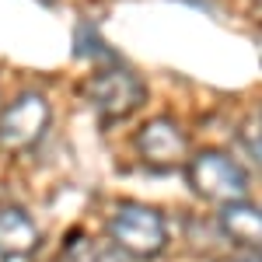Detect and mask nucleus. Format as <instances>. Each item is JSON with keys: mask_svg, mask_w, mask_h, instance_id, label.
<instances>
[{"mask_svg": "<svg viewBox=\"0 0 262 262\" xmlns=\"http://www.w3.org/2000/svg\"><path fill=\"white\" fill-rule=\"evenodd\" d=\"M238 143H242L245 154L262 168V101L242 119V126H238Z\"/></svg>", "mask_w": 262, "mask_h": 262, "instance_id": "1a4fd4ad", "label": "nucleus"}, {"mask_svg": "<svg viewBox=\"0 0 262 262\" xmlns=\"http://www.w3.org/2000/svg\"><path fill=\"white\" fill-rule=\"evenodd\" d=\"M53 122V108L46 95L21 91L14 101L0 108V150L4 154H28L35 150Z\"/></svg>", "mask_w": 262, "mask_h": 262, "instance_id": "20e7f679", "label": "nucleus"}, {"mask_svg": "<svg viewBox=\"0 0 262 262\" xmlns=\"http://www.w3.org/2000/svg\"><path fill=\"white\" fill-rule=\"evenodd\" d=\"M105 234L126 259H137V262L158 259L168 248V224H164L161 210H154L147 203H133V200L112 206Z\"/></svg>", "mask_w": 262, "mask_h": 262, "instance_id": "f257e3e1", "label": "nucleus"}, {"mask_svg": "<svg viewBox=\"0 0 262 262\" xmlns=\"http://www.w3.org/2000/svg\"><path fill=\"white\" fill-rule=\"evenodd\" d=\"M84 95L91 101V108L98 112L101 122H126L129 116H137L147 101V84L126 70V67H101L91 74V81L84 88Z\"/></svg>", "mask_w": 262, "mask_h": 262, "instance_id": "7ed1b4c3", "label": "nucleus"}, {"mask_svg": "<svg viewBox=\"0 0 262 262\" xmlns=\"http://www.w3.org/2000/svg\"><path fill=\"white\" fill-rule=\"evenodd\" d=\"M182 168H185L189 189L200 200L217 203V206L248 200V189H252L248 171L224 150H196V154H189V161Z\"/></svg>", "mask_w": 262, "mask_h": 262, "instance_id": "f03ea898", "label": "nucleus"}, {"mask_svg": "<svg viewBox=\"0 0 262 262\" xmlns=\"http://www.w3.org/2000/svg\"><path fill=\"white\" fill-rule=\"evenodd\" d=\"M137 150L147 168L154 171H171V168H182L189 161V137L175 119L168 116H158L137 133Z\"/></svg>", "mask_w": 262, "mask_h": 262, "instance_id": "39448f33", "label": "nucleus"}, {"mask_svg": "<svg viewBox=\"0 0 262 262\" xmlns=\"http://www.w3.org/2000/svg\"><path fill=\"white\" fill-rule=\"evenodd\" d=\"M63 262H129L112 242H98L88 234H70V242L63 248Z\"/></svg>", "mask_w": 262, "mask_h": 262, "instance_id": "6e6552de", "label": "nucleus"}, {"mask_svg": "<svg viewBox=\"0 0 262 262\" xmlns=\"http://www.w3.org/2000/svg\"><path fill=\"white\" fill-rule=\"evenodd\" d=\"M221 234L238 248L262 252V206H252L248 200L221 206Z\"/></svg>", "mask_w": 262, "mask_h": 262, "instance_id": "0eeeda50", "label": "nucleus"}, {"mask_svg": "<svg viewBox=\"0 0 262 262\" xmlns=\"http://www.w3.org/2000/svg\"><path fill=\"white\" fill-rule=\"evenodd\" d=\"M255 49H259V60H262V35L255 39Z\"/></svg>", "mask_w": 262, "mask_h": 262, "instance_id": "9b49d317", "label": "nucleus"}, {"mask_svg": "<svg viewBox=\"0 0 262 262\" xmlns=\"http://www.w3.org/2000/svg\"><path fill=\"white\" fill-rule=\"evenodd\" d=\"M42 245V227L18 203H0V259H28Z\"/></svg>", "mask_w": 262, "mask_h": 262, "instance_id": "423d86ee", "label": "nucleus"}, {"mask_svg": "<svg viewBox=\"0 0 262 262\" xmlns=\"http://www.w3.org/2000/svg\"><path fill=\"white\" fill-rule=\"evenodd\" d=\"M231 262H262V252H255V248H242Z\"/></svg>", "mask_w": 262, "mask_h": 262, "instance_id": "9d476101", "label": "nucleus"}]
</instances>
